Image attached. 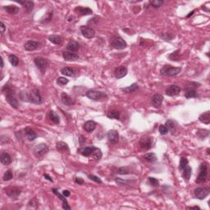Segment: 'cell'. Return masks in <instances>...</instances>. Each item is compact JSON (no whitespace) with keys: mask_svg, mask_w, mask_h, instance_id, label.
I'll list each match as a JSON object with an SVG mask.
<instances>
[{"mask_svg":"<svg viewBox=\"0 0 210 210\" xmlns=\"http://www.w3.org/2000/svg\"><path fill=\"white\" fill-rule=\"evenodd\" d=\"M3 93L5 94V98L6 100L9 104L12 106L13 109H17L18 108V100L14 94V91L12 90V89L8 86V85H5L3 87Z\"/></svg>","mask_w":210,"mask_h":210,"instance_id":"cell-1","label":"cell"},{"mask_svg":"<svg viewBox=\"0 0 210 210\" xmlns=\"http://www.w3.org/2000/svg\"><path fill=\"white\" fill-rule=\"evenodd\" d=\"M29 102L34 104H43V97L38 89H33L29 93Z\"/></svg>","mask_w":210,"mask_h":210,"instance_id":"cell-2","label":"cell"},{"mask_svg":"<svg viewBox=\"0 0 210 210\" xmlns=\"http://www.w3.org/2000/svg\"><path fill=\"white\" fill-rule=\"evenodd\" d=\"M181 71V67H173V66H169V65H166L161 69L160 72L163 76H174L176 75L179 74Z\"/></svg>","mask_w":210,"mask_h":210,"instance_id":"cell-3","label":"cell"},{"mask_svg":"<svg viewBox=\"0 0 210 210\" xmlns=\"http://www.w3.org/2000/svg\"><path fill=\"white\" fill-rule=\"evenodd\" d=\"M208 179V167L206 164H201L199 166V173L196 179V183L205 182Z\"/></svg>","mask_w":210,"mask_h":210,"instance_id":"cell-4","label":"cell"},{"mask_svg":"<svg viewBox=\"0 0 210 210\" xmlns=\"http://www.w3.org/2000/svg\"><path fill=\"white\" fill-rule=\"evenodd\" d=\"M209 192L210 189L209 187H198L194 191L195 197L201 200L206 198L207 196L209 195Z\"/></svg>","mask_w":210,"mask_h":210,"instance_id":"cell-5","label":"cell"},{"mask_svg":"<svg viewBox=\"0 0 210 210\" xmlns=\"http://www.w3.org/2000/svg\"><path fill=\"white\" fill-rule=\"evenodd\" d=\"M34 62H35V66H37V68L41 71L42 74H44L45 72L47 66L49 64V61L46 59H44V58L39 57V58H35Z\"/></svg>","mask_w":210,"mask_h":210,"instance_id":"cell-6","label":"cell"},{"mask_svg":"<svg viewBox=\"0 0 210 210\" xmlns=\"http://www.w3.org/2000/svg\"><path fill=\"white\" fill-rule=\"evenodd\" d=\"M111 46L115 49H123L126 47V43L121 36H117L113 38L111 42Z\"/></svg>","mask_w":210,"mask_h":210,"instance_id":"cell-7","label":"cell"},{"mask_svg":"<svg viewBox=\"0 0 210 210\" xmlns=\"http://www.w3.org/2000/svg\"><path fill=\"white\" fill-rule=\"evenodd\" d=\"M82 35L86 39H92L95 36V31L88 26H81L80 28Z\"/></svg>","mask_w":210,"mask_h":210,"instance_id":"cell-8","label":"cell"},{"mask_svg":"<svg viewBox=\"0 0 210 210\" xmlns=\"http://www.w3.org/2000/svg\"><path fill=\"white\" fill-rule=\"evenodd\" d=\"M154 139L151 136H143L140 140V146L143 149H149L153 146Z\"/></svg>","mask_w":210,"mask_h":210,"instance_id":"cell-9","label":"cell"},{"mask_svg":"<svg viewBox=\"0 0 210 210\" xmlns=\"http://www.w3.org/2000/svg\"><path fill=\"white\" fill-rule=\"evenodd\" d=\"M86 96L89 99H92V100H96L97 101V100H99L103 97L106 96V94L104 92H102V91L91 90L86 92Z\"/></svg>","mask_w":210,"mask_h":210,"instance_id":"cell-10","label":"cell"},{"mask_svg":"<svg viewBox=\"0 0 210 210\" xmlns=\"http://www.w3.org/2000/svg\"><path fill=\"white\" fill-rule=\"evenodd\" d=\"M35 154L38 157L43 156L44 154H45L47 152L49 151V147L46 144L44 143H41V144H38L34 149Z\"/></svg>","mask_w":210,"mask_h":210,"instance_id":"cell-11","label":"cell"},{"mask_svg":"<svg viewBox=\"0 0 210 210\" xmlns=\"http://www.w3.org/2000/svg\"><path fill=\"white\" fill-rule=\"evenodd\" d=\"M62 58L66 61H76L80 58V56L77 53L75 52H70V51H64L62 53Z\"/></svg>","mask_w":210,"mask_h":210,"instance_id":"cell-12","label":"cell"},{"mask_svg":"<svg viewBox=\"0 0 210 210\" xmlns=\"http://www.w3.org/2000/svg\"><path fill=\"white\" fill-rule=\"evenodd\" d=\"M107 136H108L109 142H111L113 144H117L119 140V134L116 130H110L107 134Z\"/></svg>","mask_w":210,"mask_h":210,"instance_id":"cell-13","label":"cell"},{"mask_svg":"<svg viewBox=\"0 0 210 210\" xmlns=\"http://www.w3.org/2000/svg\"><path fill=\"white\" fill-rule=\"evenodd\" d=\"M127 74V68L124 66H121L117 67L114 71V76L117 79L124 77Z\"/></svg>","mask_w":210,"mask_h":210,"instance_id":"cell-14","label":"cell"},{"mask_svg":"<svg viewBox=\"0 0 210 210\" xmlns=\"http://www.w3.org/2000/svg\"><path fill=\"white\" fill-rule=\"evenodd\" d=\"M180 92H181L180 86H178L177 85H171L166 90V94L168 96H175V95L179 94Z\"/></svg>","mask_w":210,"mask_h":210,"instance_id":"cell-15","label":"cell"},{"mask_svg":"<svg viewBox=\"0 0 210 210\" xmlns=\"http://www.w3.org/2000/svg\"><path fill=\"white\" fill-rule=\"evenodd\" d=\"M39 47V43L35 41V40H28L24 45V48L26 51H34L35 49H37Z\"/></svg>","mask_w":210,"mask_h":210,"instance_id":"cell-16","label":"cell"},{"mask_svg":"<svg viewBox=\"0 0 210 210\" xmlns=\"http://www.w3.org/2000/svg\"><path fill=\"white\" fill-rule=\"evenodd\" d=\"M52 191H53L55 195L59 197V199H61V200L62 201V209H63L70 210L71 207L69 206V205H68V204H67V201H66V197H65V196H63V195H61V194H60V193L59 192V191H58L57 189H55V188L52 189Z\"/></svg>","mask_w":210,"mask_h":210,"instance_id":"cell-17","label":"cell"},{"mask_svg":"<svg viewBox=\"0 0 210 210\" xmlns=\"http://www.w3.org/2000/svg\"><path fill=\"white\" fill-rule=\"evenodd\" d=\"M164 100V96L160 94H155L152 97V104L155 108H159Z\"/></svg>","mask_w":210,"mask_h":210,"instance_id":"cell-18","label":"cell"},{"mask_svg":"<svg viewBox=\"0 0 210 210\" xmlns=\"http://www.w3.org/2000/svg\"><path fill=\"white\" fill-rule=\"evenodd\" d=\"M21 190L17 187H10V188H8V190L6 189V193L10 198H14V197L17 198L18 195L21 194Z\"/></svg>","mask_w":210,"mask_h":210,"instance_id":"cell-19","label":"cell"},{"mask_svg":"<svg viewBox=\"0 0 210 210\" xmlns=\"http://www.w3.org/2000/svg\"><path fill=\"white\" fill-rule=\"evenodd\" d=\"M25 134H26L27 139L30 140V141H33V140H35V139L37 138V134L35 133L34 130H32V129H31V127H29V126L25 128Z\"/></svg>","mask_w":210,"mask_h":210,"instance_id":"cell-20","label":"cell"},{"mask_svg":"<svg viewBox=\"0 0 210 210\" xmlns=\"http://www.w3.org/2000/svg\"><path fill=\"white\" fill-rule=\"evenodd\" d=\"M96 128V123L94 121H87L84 124V130L88 133L94 131Z\"/></svg>","mask_w":210,"mask_h":210,"instance_id":"cell-21","label":"cell"},{"mask_svg":"<svg viewBox=\"0 0 210 210\" xmlns=\"http://www.w3.org/2000/svg\"><path fill=\"white\" fill-rule=\"evenodd\" d=\"M61 100H62V104L66 105V106H71V105L74 104V102L71 99V98L67 94L64 93V92L61 94Z\"/></svg>","mask_w":210,"mask_h":210,"instance_id":"cell-22","label":"cell"},{"mask_svg":"<svg viewBox=\"0 0 210 210\" xmlns=\"http://www.w3.org/2000/svg\"><path fill=\"white\" fill-rule=\"evenodd\" d=\"M66 49L70 52H75L76 53L80 49V44L75 40H70L69 43L67 44V45H66Z\"/></svg>","mask_w":210,"mask_h":210,"instance_id":"cell-23","label":"cell"},{"mask_svg":"<svg viewBox=\"0 0 210 210\" xmlns=\"http://www.w3.org/2000/svg\"><path fill=\"white\" fill-rule=\"evenodd\" d=\"M18 3L21 4L26 9V11L27 12H31L33 8H34V3L32 1H18Z\"/></svg>","mask_w":210,"mask_h":210,"instance_id":"cell-24","label":"cell"},{"mask_svg":"<svg viewBox=\"0 0 210 210\" xmlns=\"http://www.w3.org/2000/svg\"><path fill=\"white\" fill-rule=\"evenodd\" d=\"M94 149H95V147H94V146H89V147H86V148L81 149L80 150L78 149V152H80L83 156L89 157V156L92 155V154H93Z\"/></svg>","mask_w":210,"mask_h":210,"instance_id":"cell-25","label":"cell"},{"mask_svg":"<svg viewBox=\"0 0 210 210\" xmlns=\"http://www.w3.org/2000/svg\"><path fill=\"white\" fill-rule=\"evenodd\" d=\"M199 120L200 121L204 124H209L210 122V112L207 111L205 113H202L199 117Z\"/></svg>","mask_w":210,"mask_h":210,"instance_id":"cell-26","label":"cell"},{"mask_svg":"<svg viewBox=\"0 0 210 210\" xmlns=\"http://www.w3.org/2000/svg\"><path fill=\"white\" fill-rule=\"evenodd\" d=\"M0 160H1V163L4 164V165H9L12 162V159H11V156L9 155L7 153H2L1 156H0Z\"/></svg>","mask_w":210,"mask_h":210,"instance_id":"cell-27","label":"cell"},{"mask_svg":"<svg viewBox=\"0 0 210 210\" xmlns=\"http://www.w3.org/2000/svg\"><path fill=\"white\" fill-rule=\"evenodd\" d=\"M76 11L78 12V13L81 16L90 15L93 13V11L89 8H83V7H77L76 8Z\"/></svg>","mask_w":210,"mask_h":210,"instance_id":"cell-28","label":"cell"},{"mask_svg":"<svg viewBox=\"0 0 210 210\" xmlns=\"http://www.w3.org/2000/svg\"><path fill=\"white\" fill-rule=\"evenodd\" d=\"M4 8L9 14H16L19 12V8L16 5H8V6L4 7Z\"/></svg>","mask_w":210,"mask_h":210,"instance_id":"cell-29","label":"cell"},{"mask_svg":"<svg viewBox=\"0 0 210 210\" xmlns=\"http://www.w3.org/2000/svg\"><path fill=\"white\" fill-rule=\"evenodd\" d=\"M61 73L66 76H75V70L71 68V67H63L61 69Z\"/></svg>","mask_w":210,"mask_h":210,"instance_id":"cell-30","label":"cell"},{"mask_svg":"<svg viewBox=\"0 0 210 210\" xmlns=\"http://www.w3.org/2000/svg\"><path fill=\"white\" fill-rule=\"evenodd\" d=\"M56 148L60 152H66L69 150V148H68L67 144L65 143V142H63V141H59V142H58L57 144H56Z\"/></svg>","mask_w":210,"mask_h":210,"instance_id":"cell-31","label":"cell"},{"mask_svg":"<svg viewBox=\"0 0 210 210\" xmlns=\"http://www.w3.org/2000/svg\"><path fill=\"white\" fill-rule=\"evenodd\" d=\"M49 117L50 118V120L55 124H59L60 123V117H59V116L57 113H55L54 111H53V110L50 111L49 113Z\"/></svg>","mask_w":210,"mask_h":210,"instance_id":"cell-32","label":"cell"},{"mask_svg":"<svg viewBox=\"0 0 210 210\" xmlns=\"http://www.w3.org/2000/svg\"><path fill=\"white\" fill-rule=\"evenodd\" d=\"M183 178L186 181H189L192 174V168L189 166L186 167L183 169Z\"/></svg>","mask_w":210,"mask_h":210,"instance_id":"cell-33","label":"cell"},{"mask_svg":"<svg viewBox=\"0 0 210 210\" xmlns=\"http://www.w3.org/2000/svg\"><path fill=\"white\" fill-rule=\"evenodd\" d=\"M49 40L50 41L51 43L54 44H60L62 43V39L61 36L56 35H52L49 37Z\"/></svg>","mask_w":210,"mask_h":210,"instance_id":"cell-34","label":"cell"},{"mask_svg":"<svg viewBox=\"0 0 210 210\" xmlns=\"http://www.w3.org/2000/svg\"><path fill=\"white\" fill-rule=\"evenodd\" d=\"M139 89V86L136 83H134L132 85H131L128 87H125V88H122V90L126 92V93H133L135 92L136 90Z\"/></svg>","mask_w":210,"mask_h":210,"instance_id":"cell-35","label":"cell"},{"mask_svg":"<svg viewBox=\"0 0 210 210\" xmlns=\"http://www.w3.org/2000/svg\"><path fill=\"white\" fill-rule=\"evenodd\" d=\"M107 117L109 119H118L120 117V112L117 110H112L107 113Z\"/></svg>","mask_w":210,"mask_h":210,"instance_id":"cell-36","label":"cell"},{"mask_svg":"<svg viewBox=\"0 0 210 210\" xmlns=\"http://www.w3.org/2000/svg\"><path fill=\"white\" fill-rule=\"evenodd\" d=\"M8 61L10 62V63H11L13 66H18V64H19V59L14 54L8 55Z\"/></svg>","mask_w":210,"mask_h":210,"instance_id":"cell-37","label":"cell"},{"mask_svg":"<svg viewBox=\"0 0 210 210\" xmlns=\"http://www.w3.org/2000/svg\"><path fill=\"white\" fill-rule=\"evenodd\" d=\"M144 159L147 162L154 163V162H155L156 160H157V157H156L155 154H154V153H148V154H144Z\"/></svg>","mask_w":210,"mask_h":210,"instance_id":"cell-38","label":"cell"},{"mask_svg":"<svg viewBox=\"0 0 210 210\" xmlns=\"http://www.w3.org/2000/svg\"><path fill=\"white\" fill-rule=\"evenodd\" d=\"M92 156H93L94 159H95L96 161H99L101 159L102 156H103V154H102V151L100 149L95 148L94 150L93 154H92Z\"/></svg>","mask_w":210,"mask_h":210,"instance_id":"cell-39","label":"cell"},{"mask_svg":"<svg viewBox=\"0 0 210 210\" xmlns=\"http://www.w3.org/2000/svg\"><path fill=\"white\" fill-rule=\"evenodd\" d=\"M185 97L187 99H191V98L197 97V93L195 90H191V89H188L186 90L185 93Z\"/></svg>","mask_w":210,"mask_h":210,"instance_id":"cell-40","label":"cell"},{"mask_svg":"<svg viewBox=\"0 0 210 210\" xmlns=\"http://www.w3.org/2000/svg\"><path fill=\"white\" fill-rule=\"evenodd\" d=\"M164 4V2L163 0H153L149 2V4L151 5L153 8H160L163 4Z\"/></svg>","mask_w":210,"mask_h":210,"instance_id":"cell-41","label":"cell"},{"mask_svg":"<svg viewBox=\"0 0 210 210\" xmlns=\"http://www.w3.org/2000/svg\"><path fill=\"white\" fill-rule=\"evenodd\" d=\"M188 166V159H187L186 158H185V157H182V158H181V160H180V165H179V167L181 170H183L184 168L186 167H187Z\"/></svg>","mask_w":210,"mask_h":210,"instance_id":"cell-42","label":"cell"},{"mask_svg":"<svg viewBox=\"0 0 210 210\" xmlns=\"http://www.w3.org/2000/svg\"><path fill=\"white\" fill-rule=\"evenodd\" d=\"M209 135V132L208 130H199V131H198V132H197V136H198L200 139H204V138L207 137Z\"/></svg>","mask_w":210,"mask_h":210,"instance_id":"cell-43","label":"cell"},{"mask_svg":"<svg viewBox=\"0 0 210 210\" xmlns=\"http://www.w3.org/2000/svg\"><path fill=\"white\" fill-rule=\"evenodd\" d=\"M169 59L172 60V61H178L180 59V54L179 50H176L175 52H173L172 54L169 55Z\"/></svg>","mask_w":210,"mask_h":210,"instance_id":"cell-44","label":"cell"},{"mask_svg":"<svg viewBox=\"0 0 210 210\" xmlns=\"http://www.w3.org/2000/svg\"><path fill=\"white\" fill-rule=\"evenodd\" d=\"M12 177H13V175H12V171H11V170H8V171L4 173V178H3V179H4V181H8L12 180Z\"/></svg>","mask_w":210,"mask_h":210,"instance_id":"cell-45","label":"cell"},{"mask_svg":"<svg viewBox=\"0 0 210 210\" xmlns=\"http://www.w3.org/2000/svg\"><path fill=\"white\" fill-rule=\"evenodd\" d=\"M159 131L160 134L163 135V136H164V135H167L168 131H169V130H168V128H167V126L166 125H160Z\"/></svg>","mask_w":210,"mask_h":210,"instance_id":"cell-46","label":"cell"},{"mask_svg":"<svg viewBox=\"0 0 210 210\" xmlns=\"http://www.w3.org/2000/svg\"><path fill=\"white\" fill-rule=\"evenodd\" d=\"M149 183L151 185V186H153L154 187H157L159 186V180L156 179V178H154V177H149Z\"/></svg>","mask_w":210,"mask_h":210,"instance_id":"cell-47","label":"cell"},{"mask_svg":"<svg viewBox=\"0 0 210 210\" xmlns=\"http://www.w3.org/2000/svg\"><path fill=\"white\" fill-rule=\"evenodd\" d=\"M20 98L22 101L29 102V93L27 91H21L20 94Z\"/></svg>","mask_w":210,"mask_h":210,"instance_id":"cell-48","label":"cell"},{"mask_svg":"<svg viewBox=\"0 0 210 210\" xmlns=\"http://www.w3.org/2000/svg\"><path fill=\"white\" fill-rule=\"evenodd\" d=\"M166 126H167V128H168V130H171V131H173L174 129H175V126L176 125L175 123H174V121L171 120H168L167 121V122H166Z\"/></svg>","mask_w":210,"mask_h":210,"instance_id":"cell-49","label":"cell"},{"mask_svg":"<svg viewBox=\"0 0 210 210\" xmlns=\"http://www.w3.org/2000/svg\"><path fill=\"white\" fill-rule=\"evenodd\" d=\"M57 83L59 85H60V86H64V85H66V84L68 83V80L64 77H59L58 80H57Z\"/></svg>","mask_w":210,"mask_h":210,"instance_id":"cell-50","label":"cell"},{"mask_svg":"<svg viewBox=\"0 0 210 210\" xmlns=\"http://www.w3.org/2000/svg\"><path fill=\"white\" fill-rule=\"evenodd\" d=\"M117 173L120 174V175H126V174H128L129 173V171L126 167H122L117 169Z\"/></svg>","mask_w":210,"mask_h":210,"instance_id":"cell-51","label":"cell"},{"mask_svg":"<svg viewBox=\"0 0 210 210\" xmlns=\"http://www.w3.org/2000/svg\"><path fill=\"white\" fill-rule=\"evenodd\" d=\"M88 177H89V179L92 180V181H95V182L102 183V180L100 179L99 177H98V176H96L88 175Z\"/></svg>","mask_w":210,"mask_h":210,"instance_id":"cell-52","label":"cell"},{"mask_svg":"<svg viewBox=\"0 0 210 210\" xmlns=\"http://www.w3.org/2000/svg\"><path fill=\"white\" fill-rule=\"evenodd\" d=\"M75 182L78 184V185H83L84 184V180L81 179V177H76L75 180Z\"/></svg>","mask_w":210,"mask_h":210,"instance_id":"cell-53","label":"cell"},{"mask_svg":"<svg viewBox=\"0 0 210 210\" xmlns=\"http://www.w3.org/2000/svg\"><path fill=\"white\" fill-rule=\"evenodd\" d=\"M0 28H1V34H4V31L6 30V26H5V25H4L3 21H1V26H0Z\"/></svg>","mask_w":210,"mask_h":210,"instance_id":"cell-54","label":"cell"},{"mask_svg":"<svg viewBox=\"0 0 210 210\" xmlns=\"http://www.w3.org/2000/svg\"><path fill=\"white\" fill-rule=\"evenodd\" d=\"M62 195H63V196H65V197H68V196H70L71 193L69 191L65 190V191H63V192H62Z\"/></svg>","mask_w":210,"mask_h":210,"instance_id":"cell-55","label":"cell"},{"mask_svg":"<svg viewBox=\"0 0 210 210\" xmlns=\"http://www.w3.org/2000/svg\"><path fill=\"white\" fill-rule=\"evenodd\" d=\"M44 178H45L46 180H49V181H52V182L54 181H53V179H52V178L50 177V176H49L48 174H44Z\"/></svg>","mask_w":210,"mask_h":210,"instance_id":"cell-56","label":"cell"},{"mask_svg":"<svg viewBox=\"0 0 210 210\" xmlns=\"http://www.w3.org/2000/svg\"><path fill=\"white\" fill-rule=\"evenodd\" d=\"M79 140H80V143H81V144H83V141L85 140V139L83 138V136H80Z\"/></svg>","mask_w":210,"mask_h":210,"instance_id":"cell-57","label":"cell"},{"mask_svg":"<svg viewBox=\"0 0 210 210\" xmlns=\"http://www.w3.org/2000/svg\"><path fill=\"white\" fill-rule=\"evenodd\" d=\"M1 68H3L4 66V59H3V58L1 57Z\"/></svg>","mask_w":210,"mask_h":210,"instance_id":"cell-58","label":"cell"},{"mask_svg":"<svg viewBox=\"0 0 210 210\" xmlns=\"http://www.w3.org/2000/svg\"><path fill=\"white\" fill-rule=\"evenodd\" d=\"M188 209H200V208L198 206H195V207H190V208H188Z\"/></svg>","mask_w":210,"mask_h":210,"instance_id":"cell-59","label":"cell"},{"mask_svg":"<svg viewBox=\"0 0 210 210\" xmlns=\"http://www.w3.org/2000/svg\"><path fill=\"white\" fill-rule=\"evenodd\" d=\"M194 12H195V11H192V12H190V14H188V15L186 16L187 18H189L190 16H191L193 15V13H194Z\"/></svg>","mask_w":210,"mask_h":210,"instance_id":"cell-60","label":"cell"}]
</instances>
